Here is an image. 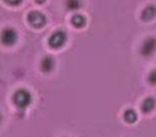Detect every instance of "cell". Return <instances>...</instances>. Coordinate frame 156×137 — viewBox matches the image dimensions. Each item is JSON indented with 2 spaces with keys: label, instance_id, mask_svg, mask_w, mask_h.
<instances>
[{
  "label": "cell",
  "instance_id": "7a4b0ae2",
  "mask_svg": "<svg viewBox=\"0 0 156 137\" xmlns=\"http://www.w3.org/2000/svg\"><path fill=\"white\" fill-rule=\"evenodd\" d=\"M66 42H67V33L63 30H58L54 32L48 40V44L54 50L61 48L66 44Z\"/></svg>",
  "mask_w": 156,
  "mask_h": 137
},
{
  "label": "cell",
  "instance_id": "7c38bea8",
  "mask_svg": "<svg viewBox=\"0 0 156 137\" xmlns=\"http://www.w3.org/2000/svg\"><path fill=\"white\" fill-rule=\"evenodd\" d=\"M147 82L151 86H156V69L150 71V74L147 76Z\"/></svg>",
  "mask_w": 156,
  "mask_h": 137
},
{
  "label": "cell",
  "instance_id": "8992f818",
  "mask_svg": "<svg viewBox=\"0 0 156 137\" xmlns=\"http://www.w3.org/2000/svg\"><path fill=\"white\" fill-rule=\"evenodd\" d=\"M156 17V6L154 5H148L143 9L142 13H141V19L144 22L152 21Z\"/></svg>",
  "mask_w": 156,
  "mask_h": 137
},
{
  "label": "cell",
  "instance_id": "9c48e42d",
  "mask_svg": "<svg viewBox=\"0 0 156 137\" xmlns=\"http://www.w3.org/2000/svg\"><path fill=\"white\" fill-rule=\"evenodd\" d=\"M65 7L68 11H76L82 7V0H66Z\"/></svg>",
  "mask_w": 156,
  "mask_h": 137
},
{
  "label": "cell",
  "instance_id": "3957f363",
  "mask_svg": "<svg viewBox=\"0 0 156 137\" xmlns=\"http://www.w3.org/2000/svg\"><path fill=\"white\" fill-rule=\"evenodd\" d=\"M18 40V33L12 28H5L0 33V42L5 46H12Z\"/></svg>",
  "mask_w": 156,
  "mask_h": 137
},
{
  "label": "cell",
  "instance_id": "6da1fadb",
  "mask_svg": "<svg viewBox=\"0 0 156 137\" xmlns=\"http://www.w3.org/2000/svg\"><path fill=\"white\" fill-rule=\"evenodd\" d=\"M12 101L14 106L18 109V112L20 114H24L25 110L30 106L32 103V94L29 90L19 89L13 93Z\"/></svg>",
  "mask_w": 156,
  "mask_h": 137
},
{
  "label": "cell",
  "instance_id": "ba28073f",
  "mask_svg": "<svg viewBox=\"0 0 156 137\" xmlns=\"http://www.w3.org/2000/svg\"><path fill=\"white\" fill-rule=\"evenodd\" d=\"M155 106H156V101L154 100L153 98L148 97V98H146V99H144L142 104H141V111L145 114L150 113V112H152V111L154 110Z\"/></svg>",
  "mask_w": 156,
  "mask_h": 137
},
{
  "label": "cell",
  "instance_id": "277c9868",
  "mask_svg": "<svg viewBox=\"0 0 156 137\" xmlns=\"http://www.w3.org/2000/svg\"><path fill=\"white\" fill-rule=\"evenodd\" d=\"M156 52V39L155 37H147L144 42L142 43L140 48L141 55L145 58L151 57Z\"/></svg>",
  "mask_w": 156,
  "mask_h": 137
},
{
  "label": "cell",
  "instance_id": "4fadbf2b",
  "mask_svg": "<svg viewBox=\"0 0 156 137\" xmlns=\"http://www.w3.org/2000/svg\"><path fill=\"white\" fill-rule=\"evenodd\" d=\"M3 1L11 7H16V6H20L23 2V0H3Z\"/></svg>",
  "mask_w": 156,
  "mask_h": 137
},
{
  "label": "cell",
  "instance_id": "5bb4252c",
  "mask_svg": "<svg viewBox=\"0 0 156 137\" xmlns=\"http://www.w3.org/2000/svg\"><path fill=\"white\" fill-rule=\"evenodd\" d=\"M46 0H35V2L38 3V5H42V3H44Z\"/></svg>",
  "mask_w": 156,
  "mask_h": 137
},
{
  "label": "cell",
  "instance_id": "30bf717a",
  "mask_svg": "<svg viewBox=\"0 0 156 137\" xmlns=\"http://www.w3.org/2000/svg\"><path fill=\"white\" fill-rule=\"evenodd\" d=\"M71 23H72L73 27L81 29V28H83L86 24V19L82 14H74L72 17V19H71Z\"/></svg>",
  "mask_w": 156,
  "mask_h": 137
},
{
  "label": "cell",
  "instance_id": "8fae6325",
  "mask_svg": "<svg viewBox=\"0 0 156 137\" xmlns=\"http://www.w3.org/2000/svg\"><path fill=\"white\" fill-rule=\"evenodd\" d=\"M123 119H125V121L127 122V123L133 124L138 120V114H136V112H135L134 110H132V109H128V110L125 111V113H123Z\"/></svg>",
  "mask_w": 156,
  "mask_h": 137
},
{
  "label": "cell",
  "instance_id": "52a82bcc",
  "mask_svg": "<svg viewBox=\"0 0 156 137\" xmlns=\"http://www.w3.org/2000/svg\"><path fill=\"white\" fill-rule=\"evenodd\" d=\"M55 67V61L51 56H45L41 61V70L43 72H50Z\"/></svg>",
  "mask_w": 156,
  "mask_h": 137
},
{
  "label": "cell",
  "instance_id": "5b68a950",
  "mask_svg": "<svg viewBox=\"0 0 156 137\" xmlns=\"http://www.w3.org/2000/svg\"><path fill=\"white\" fill-rule=\"evenodd\" d=\"M27 21L31 24L32 27L36 28V29H41V28H44L46 25V17L39 12V11H32L30 12L29 16H27Z\"/></svg>",
  "mask_w": 156,
  "mask_h": 137
},
{
  "label": "cell",
  "instance_id": "9a60e30c",
  "mask_svg": "<svg viewBox=\"0 0 156 137\" xmlns=\"http://www.w3.org/2000/svg\"><path fill=\"white\" fill-rule=\"evenodd\" d=\"M1 122H2V115L0 113V125H1Z\"/></svg>",
  "mask_w": 156,
  "mask_h": 137
}]
</instances>
